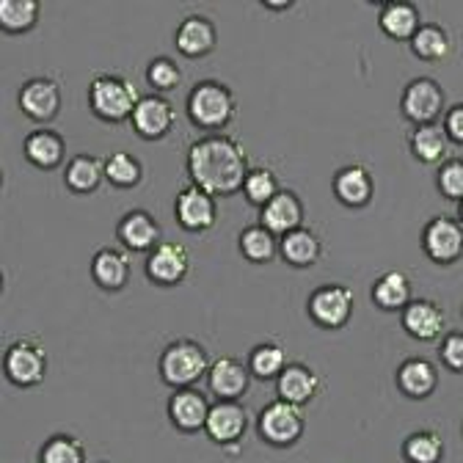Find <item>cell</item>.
I'll use <instances>...</instances> for the list:
<instances>
[{
    "label": "cell",
    "mask_w": 463,
    "mask_h": 463,
    "mask_svg": "<svg viewBox=\"0 0 463 463\" xmlns=\"http://www.w3.org/2000/svg\"><path fill=\"white\" fill-rule=\"evenodd\" d=\"M249 157L232 136L207 133L188 146V177L210 196H232L243 191L249 177Z\"/></svg>",
    "instance_id": "1"
},
{
    "label": "cell",
    "mask_w": 463,
    "mask_h": 463,
    "mask_svg": "<svg viewBox=\"0 0 463 463\" xmlns=\"http://www.w3.org/2000/svg\"><path fill=\"white\" fill-rule=\"evenodd\" d=\"M210 354L207 347L196 339H174L163 347L157 370L163 383L171 389H188L199 378H207L210 373Z\"/></svg>",
    "instance_id": "2"
},
{
    "label": "cell",
    "mask_w": 463,
    "mask_h": 463,
    "mask_svg": "<svg viewBox=\"0 0 463 463\" xmlns=\"http://www.w3.org/2000/svg\"><path fill=\"white\" fill-rule=\"evenodd\" d=\"M238 99L221 80H202L188 94V119L207 133H221L235 119Z\"/></svg>",
    "instance_id": "3"
},
{
    "label": "cell",
    "mask_w": 463,
    "mask_h": 463,
    "mask_svg": "<svg viewBox=\"0 0 463 463\" xmlns=\"http://www.w3.org/2000/svg\"><path fill=\"white\" fill-rule=\"evenodd\" d=\"M138 99H141V94L136 91V86L125 75H116V72L97 75L89 86V105H91L94 116L110 125L133 119V110H136Z\"/></svg>",
    "instance_id": "4"
},
{
    "label": "cell",
    "mask_w": 463,
    "mask_h": 463,
    "mask_svg": "<svg viewBox=\"0 0 463 463\" xmlns=\"http://www.w3.org/2000/svg\"><path fill=\"white\" fill-rule=\"evenodd\" d=\"M257 430L270 447H293L307 430L301 405H293L287 400L268 402L257 417Z\"/></svg>",
    "instance_id": "5"
},
{
    "label": "cell",
    "mask_w": 463,
    "mask_h": 463,
    "mask_svg": "<svg viewBox=\"0 0 463 463\" xmlns=\"http://www.w3.org/2000/svg\"><path fill=\"white\" fill-rule=\"evenodd\" d=\"M4 373L20 389L39 386L47 375V354L36 339H14L4 354Z\"/></svg>",
    "instance_id": "6"
},
{
    "label": "cell",
    "mask_w": 463,
    "mask_h": 463,
    "mask_svg": "<svg viewBox=\"0 0 463 463\" xmlns=\"http://www.w3.org/2000/svg\"><path fill=\"white\" fill-rule=\"evenodd\" d=\"M356 298H354V289L345 287V284H320L315 293L309 296V317L328 331H336L342 326H347L354 315Z\"/></svg>",
    "instance_id": "7"
},
{
    "label": "cell",
    "mask_w": 463,
    "mask_h": 463,
    "mask_svg": "<svg viewBox=\"0 0 463 463\" xmlns=\"http://www.w3.org/2000/svg\"><path fill=\"white\" fill-rule=\"evenodd\" d=\"M400 110L409 122L420 125H436L444 113V89L433 78H414L402 89Z\"/></svg>",
    "instance_id": "8"
},
{
    "label": "cell",
    "mask_w": 463,
    "mask_h": 463,
    "mask_svg": "<svg viewBox=\"0 0 463 463\" xmlns=\"http://www.w3.org/2000/svg\"><path fill=\"white\" fill-rule=\"evenodd\" d=\"M422 249L436 265H452L463 257V223L460 218L436 215L422 229Z\"/></svg>",
    "instance_id": "9"
},
{
    "label": "cell",
    "mask_w": 463,
    "mask_h": 463,
    "mask_svg": "<svg viewBox=\"0 0 463 463\" xmlns=\"http://www.w3.org/2000/svg\"><path fill=\"white\" fill-rule=\"evenodd\" d=\"M249 409L241 402V400H215L210 405V414H207V425H204V433L226 447V444H238L246 430H249Z\"/></svg>",
    "instance_id": "10"
},
{
    "label": "cell",
    "mask_w": 463,
    "mask_h": 463,
    "mask_svg": "<svg viewBox=\"0 0 463 463\" xmlns=\"http://www.w3.org/2000/svg\"><path fill=\"white\" fill-rule=\"evenodd\" d=\"M133 128L141 138L146 141H160L174 130V122H177V110L174 105L160 97V94H144L133 110Z\"/></svg>",
    "instance_id": "11"
},
{
    "label": "cell",
    "mask_w": 463,
    "mask_h": 463,
    "mask_svg": "<svg viewBox=\"0 0 463 463\" xmlns=\"http://www.w3.org/2000/svg\"><path fill=\"white\" fill-rule=\"evenodd\" d=\"M61 102H64V94H61V86L52 78H31L23 83L20 89V108L28 119L33 122H52L58 110H61Z\"/></svg>",
    "instance_id": "12"
},
{
    "label": "cell",
    "mask_w": 463,
    "mask_h": 463,
    "mask_svg": "<svg viewBox=\"0 0 463 463\" xmlns=\"http://www.w3.org/2000/svg\"><path fill=\"white\" fill-rule=\"evenodd\" d=\"M146 279L160 287L180 284L191 270V254L183 243H157L146 257Z\"/></svg>",
    "instance_id": "13"
},
{
    "label": "cell",
    "mask_w": 463,
    "mask_h": 463,
    "mask_svg": "<svg viewBox=\"0 0 463 463\" xmlns=\"http://www.w3.org/2000/svg\"><path fill=\"white\" fill-rule=\"evenodd\" d=\"M174 215L188 232H207L218 221V202L199 185H185L174 199Z\"/></svg>",
    "instance_id": "14"
},
{
    "label": "cell",
    "mask_w": 463,
    "mask_h": 463,
    "mask_svg": "<svg viewBox=\"0 0 463 463\" xmlns=\"http://www.w3.org/2000/svg\"><path fill=\"white\" fill-rule=\"evenodd\" d=\"M210 400L204 392L188 386V389H174L171 400H168V420L171 425L183 430V433H199L207 425V414H210Z\"/></svg>",
    "instance_id": "15"
},
{
    "label": "cell",
    "mask_w": 463,
    "mask_h": 463,
    "mask_svg": "<svg viewBox=\"0 0 463 463\" xmlns=\"http://www.w3.org/2000/svg\"><path fill=\"white\" fill-rule=\"evenodd\" d=\"M260 223L270 229L276 238L289 235L293 229L304 226V202L293 191H279L260 213Z\"/></svg>",
    "instance_id": "16"
},
{
    "label": "cell",
    "mask_w": 463,
    "mask_h": 463,
    "mask_svg": "<svg viewBox=\"0 0 463 463\" xmlns=\"http://www.w3.org/2000/svg\"><path fill=\"white\" fill-rule=\"evenodd\" d=\"M251 383V373L249 364L232 359V356H221L210 364L207 373V386L218 400H238L249 392Z\"/></svg>",
    "instance_id": "17"
},
{
    "label": "cell",
    "mask_w": 463,
    "mask_h": 463,
    "mask_svg": "<svg viewBox=\"0 0 463 463\" xmlns=\"http://www.w3.org/2000/svg\"><path fill=\"white\" fill-rule=\"evenodd\" d=\"M334 194L345 207H367L373 194H375L373 171L362 163L342 165L334 174Z\"/></svg>",
    "instance_id": "18"
},
{
    "label": "cell",
    "mask_w": 463,
    "mask_h": 463,
    "mask_svg": "<svg viewBox=\"0 0 463 463\" xmlns=\"http://www.w3.org/2000/svg\"><path fill=\"white\" fill-rule=\"evenodd\" d=\"M174 44L185 58H204L218 44V28L204 14H188L174 33Z\"/></svg>",
    "instance_id": "19"
},
{
    "label": "cell",
    "mask_w": 463,
    "mask_h": 463,
    "mask_svg": "<svg viewBox=\"0 0 463 463\" xmlns=\"http://www.w3.org/2000/svg\"><path fill=\"white\" fill-rule=\"evenodd\" d=\"M163 229L146 210H130L122 215L119 226H116V238L130 251H152L160 243Z\"/></svg>",
    "instance_id": "20"
},
{
    "label": "cell",
    "mask_w": 463,
    "mask_h": 463,
    "mask_svg": "<svg viewBox=\"0 0 463 463\" xmlns=\"http://www.w3.org/2000/svg\"><path fill=\"white\" fill-rule=\"evenodd\" d=\"M444 309L430 301V298H414L409 307L402 309V328L409 331V336L420 342H433L444 331Z\"/></svg>",
    "instance_id": "21"
},
{
    "label": "cell",
    "mask_w": 463,
    "mask_h": 463,
    "mask_svg": "<svg viewBox=\"0 0 463 463\" xmlns=\"http://www.w3.org/2000/svg\"><path fill=\"white\" fill-rule=\"evenodd\" d=\"M91 279L108 293H119L130 281V257L116 246H102L91 257Z\"/></svg>",
    "instance_id": "22"
},
{
    "label": "cell",
    "mask_w": 463,
    "mask_h": 463,
    "mask_svg": "<svg viewBox=\"0 0 463 463\" xmlns=\"http://www.w3.org/2000/svg\"><path fill=\"white\" fill-rule=\"evenodd\" d=\"M397 389L411 397V400H428L436 386H439V370L433 362L422 359V356H411L405 359L400 367H397Z\"/></svg>",
    "instance_id": "23"
},
{
    "label": "cell",
    "mask_w": 463,
    "mask_h": 463,
    "mask_svg": "<svg viewBox=\"0 0 463 463\" xmlns=\"http://www.w3.org/2000/svg\"><path fill=\"white\" fill-rule=\"evenodd\" d=\"M276 392H279V400H287L293 405H307L320 392V375L312 367L293 362L276 378Z\"/></svg>",
    "instance_id": "24"
},
{
    "label": "cell",
    "mask_w": 463,
    "mask_h": 463,
    "mask_svg": "<svg viewBox=\"0 0 463 463\" xmlns=\"http://www.w3.org/2000/svg\"><path fill=\"white\" fill-rule=\"evenodd\" d=\"M279 254L293 268H312L323 257V241L312 226H298L279 241Z\"/></svg>",
    "instance_id": "25"
},
{
    "label": "cell",
    "mask_w": 463,
    "mask_h": 463,
    "mask_svg": "<svg viewBox=\"0 0 463 463\" xmlns=\"http://www.w3.org/2000/svg\"><path fill=\"white\" fill-rule=\"evenodd\" d=\"M23 152L25 157L36 165V168H58L67 157V141L58 130H50V128H39L33 133L25 136V144H23Z\"/></svg>",
    "instance_id": "26"
},
{
    "label": "cell",
    "mask_w": 463,
    "mask_h": 463,
    "mask_svg": "<svg viewBox=\"0 0 463 463\" xmlns=\"http://www.w3.org/2000/svg\"><path fill=\"white\" fill-rule=\"evenodd\" d=\"M378 25L386 36L392 39H414V33L422 28V14L414 4H405V0H392L383 4L378 12Z\"/></svg>",
    "instance_id": "27"
},
{
    "label": "cell",
    "mask_w": 463,
    "mask_h": 463,
    "mask_svg": "<svg viewBox=\"0 0 463 463\" xmlns=\"http://www.w3.org/2000/svg\"><path fill=\"white\" fill-rule=\"evenodd\" d=\"M373 301L383 312H402L414 298H411V279L402 270H386L375 284H373Z\"/></svg>",
    "instance_id": "28"
},
{
    "label": "cell",
    "mask_w": 463,
    "mask_h": 463,
    "mask_svg": "<svg viewBox=\"0 0 463 463\" xmlns=\"http://www.w3.org/2000/svg\"><path fill=\"white\" fill-rule=\"evenodd\" d=\"M105 180V160L94 155H75L67 160L64 183L72 194H94Z\"/></svg>",
    "instance_id": "29"
},
{
    "label": "cell",
    "mask_w": 463,
    "mask_h": 463,
    "mask_svg": "<svg viewBox=\"0 0 463 463\" xmlns=\"http://www.w3.org/2000/svg\"><path fill=\"white\" fill-rule=\"evenodd\" d=\"M409 146H411L414 157L422 160V163H444L447 155H449V138H447V133H444V128L439 122L414 128V133L409 138Z\"/></svg>",
    "instance_id": "30"
},
{
    "label": "cell",
    "mask_w": 463,
    "mask_h": 463,
    "mask_svg": "<svg viewBox=\"0 0 463 463\" xmlns=\"http://www.w3.org/2000/svg\"><path fill=\"white\" fill-rule=\"evenodd\" d=\"M287 367V347L276 339L260 342L254 351L249 354V373L251 378L260 381H273L284 373Z\"/></svg>",
    "instance_id": "31"
},
{
    "label": "cell",
    "mask_w": 463,
    "mask_h": 463,
    "mask_svg": "<svg viewBox=\"0 0 463 463\" xmlns=\"http://www.w3.org/2000/svg\"><path fill=\"white\" fill-rule=\"evenodd\" d=\"M238 246H241V254L254 265H265L279 254V238L273 235L270 229H265L262 223L246 226L241 232V238H238Z\"/></svg>",
    "instance_id": "32"
},
{
    "label": "cell",
    "mask_w": 463,
    "mask_h": 463,
    "mask_svg": "<svg viewBox=\"0 0 463 463\" xmlns=\"http://www.w3.org/2000/svg\"><path fill=\"white\" fill-rule=\"evenodd\" d=\"M411 52L422 61H441L452 52V36L444 25L422 23V28L411 39Z\"/></svg>",
    "instance_id": "33"
},
{
    "label": "cell",
    "mask_w": 463,
    "mask_h": 463,
    "mask_svg": "<svg viewBox=\"0 0 463 463\" xmlns=\"http://www.w3.org/2000/svg\"><path fill=\"white\" fill-rule=\"evenodd\" d=\"M402 458L409 463H441L444 458V439L433 428L414 430L402 441Z\"/></svg>",
    "instance_id": "34"
},
{
    "label": "cell",
    "mask_w": 463,
    "mask_h": 463,
    "mask_svg": "<svg viewBox=\"0 0 463 463\" xmlns=\"http://www.w3.org/2000/svg\"><path fill=\"white\" fill-rule=\"evenodd\" d=\"M105 180L113 188H136L144 180V165L130 152H113L105 157Z\"/></svg>",
    "instance_id": "35"
},
{
    "label": "cell",
    "mask_w": 463,
    "mask_h": 463,
    "mask_svg": "<svg viewBox=\"0 0 463 463\" xmlns=\"http://www.w3.org/2000/svg\"><path fill=\"white\" fill-rule=\"evenodd\" d=\"M39 12L36 0H0V28L6 33H25L36 25Z\"/></svg>",
    "instance_id": "36"
},
{
    "label": "cell",
    "mask_w": 463,
    "mask_h": 463,
    "mask_svg": "<svg viewBox=\"0 0 463 463\" xmlns=\"http://www.w3.org/2000/svg\"><path fill=\"white\" fill-rule=\"evenodd\" d=\"M39 463H86V449L75 436L55 433L42 444Z\"/></svg>",
    "instance_id": "37"
},
{
    "label": "cell",
    "mask_w": 463,
    "mask_h": 463,
    "mask_svg": "<svg viewBox=\"0 0 463 463\" xmlns=\"http://www.w3.org/2000/svg\"><path fill=\"white\" fill-rule=\"evenodd\" d=\"M281 191L279 185V177H276V171L273 168H265V165H257L249 171V177L243 183V194L251 204H257L260 210Z\"/></svg>",
    "instance_id": "38"
},
{
    "label": "cell",
    "mask_w": 463,
    "mask_h": 463,
    "mask_svg": "<svg viewBox=\"0 0 463 463\" xmlns=\"http://www.w3.org/2000/svg\"><path fill=\"white\" fill-rule=\"evenodd\" d=\"M146 80L155 91H174L183 83V67L168 55H157L146 67Z\"/></svg>",
    "instance_id": "39"
},
{
    "label": "cell",
    "mask_w": 463,
    "mask_h": 463,
    "mask_svg": "<svg viewBox=\"0 0 463 463\" xmlns=\"http://www.w3.org/2000/svg\"><path fill=\"white\" fill-rule=\"evenodd\" d=\"M436 185L441 196L463 202V157H447L436 174Z\"/></svg>",
    "instance_id": "40"
},
{
    "label": "cell",
    "mask_w": 463,
    "mask_h": 463,
    "mask_svg": "<svg viewBox=\"0 0 463 463\" xmlns=\"http://www.w3.org/2000/svg\"><path fill=\"white\" fill-rule=\"evenodd\" d=\"M439 354H441V362L447 364V370L463 373V331H449L441 339Z\"/></svg>",
    "instance_id": "41"
},
{
    "label": "cell",
    "mask_w": 463,
    "mask_h": 463,
    "mask_svg": "<svg viewBox=\"0 0 463 463\" xmlns=\"http://www.w3.org/2000/svg\"><path fill=\"white\" fill-rule=\"evenodd\" d=\"M447 138L452 144H460L463 146V102L452 105L449 110H444V122H441Z\"/></svg>",
    "instance_id": "42"
},
{
    "label": "cell",
    "mask_w": 463,
    "mask_h": 463,
    "mask_svg": "<svg viewBox=\"0 0 463 463\" xmlns=\"http://www.w3.org/2000/svg\"><path fill=\"white\" fill-rule=\"evenodd\" d=\"M262 6H270V9H289V4H270V0H265Z\"/></svg>",
    "instance_id": "43"
},
{
    "label": "cell",
    "mask_w": 463,
    "mask_h": 463,
    "mask_svg": "<svg viewBox=\"0 0 463 463\" xmlns=\"http://www.w3.org/2000/svg\"><path fill=\"white\" fill-rule=\"evenodd\" d=\"M460 223H463V202H460Z\"/></svg>",
    "instance_id": "44"
},
{
    "label": "cell",
    "mask_w": 463,
    "mask_h": 463,
    "mask_svg": "<svg viewBox=\"0 0 463 463\" xmlns=\"http://www.w3.org/2000/svg\"><path fill=\"white\" fill-rule=\"evenodd\" d=\"M460 430H463V428H460Z\"/></svg>",
    "instance_id": "45"
}]
</instances>
